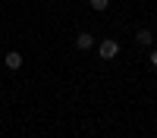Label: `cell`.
I'll use <instances>...</instances> for the list:
<instances>
[{"label": "cell", "mask_w": 157, "mask_h": 138, "mask_svg": "<svg viewBox=\"0 0 157 138\" xmlns=\"http://www.w3.org/2000/svg\"><path fill=\"white\" fill-rule=\"evenodd\" d=\"M3 63H6L10 69H19L22 66V54H19V50H10V54L3 57Z\"/></svg>", "instance_id": "cell-4"}, {"label": "cell", "mask_w": 157, "mask_h": 138, "mask_svg": "<svg viewBox=\"0 0 157 138\" xmlns=\"http://www.w3.org/2000/svg\"><path fill=\"white\" fill-rule=\"evenodd\" d=\"M98 54H101V60H116V57H120V41H113V38H107V41H101Z\"/></svg>", "instance_id": "cell-1"}, {"label": "cell", "mask_w": 157, "mask_h": 138, "mask_svg": "<svg viewBox=\"0 0 157 138\" xmlns=\"http://www.w3.org/2000/svg\"><path fill=\"white\" fill-rule=\"evenodd\" d=\"M151 66L157 69V50H151Z\"/></svg>", "instance_id": "cell-6"}, {"label": "cell", "mask_w": 157, "mask_h": 138, "mask_svg": "<svg viewBox=\"0 0 157 138\" xmlns=\"http://www.w3.org/2000/svg\"><path fill=\"white\" fill-rule=\"evenodd\" d=\"M135 41H138L141 47H151V44H154V32H151V28H138V32H135Z\"/></svg>", "instance_id": "cell-3"}, {"label": "cell", "mask_w": 157, "mask_h": 138, "mask_svg": "<svg viewBox=\"0 0 157 138\" xmlns=\"http://www.w3.org/2000/svg\"><path fill=\"white\" fill-rule=\"evenodd\" d=\"M88 3H91V9H98V13H104V9L110 6V0H88Z\"/></svg>", "instance_id": "cell-5"}, {"label": "cell", "mask_w": 157, "mask_h": 138, "mask_svg": "<svg viewBox=\"0 0 157 138\" xmlns=\"http://www.w3.org/2000/svg\"><path fill=\"white\" fill-rule=\"evenodd\" d=\"M75 47L78 50H91V47H94V35H91V32H78L75 35Z\"/></svg>", "instance_id": "cell-2"}]
</instances>
